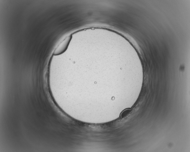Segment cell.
<instances>
[{"label": "cell", "instance_id": "7a4b0ae2", "mask_svg": "<svg viewBox=\"0 0 190 152\" xmlns=\"http://www.w3.org/2000/svg\"><path fill=\"white\" fill-rule=\"evenodd\" d=\"M131 111V109H126L123 110L120 114V117L121 118H123L128 115Z\"/></svg>", "mask_w": 190, "mask_h": 152}, {"label": "cell", "instance_id": "6da1fadb", "mask_svg": "<svg viewBox=\"0 0 190 152\" xmlns=\"http://www.w3.org/2000/svg\"><path fill=\"white\" fill-rule=\"evenodd\" d=\"M72 38V35H69L65 38L54 50L53 54L58 55L63 53L67 49Z\"/></svg>", "mask_w": 190, "mask_h": 152}]
</instances>
